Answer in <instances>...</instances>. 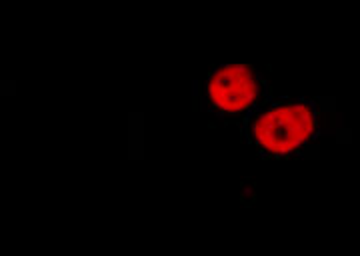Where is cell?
<instances>
[{"label":"cell","mask_w":360,"mask_h":256,"mask_svg":"<svg viewBox=\"0 0 360 256\" xmlns=\"http://www.w3.org/2000/svg\"><path fill=\"white\" fill-rule=\"evenodd\" d=\"M326 128V113L314 98H276L246 120L245 141L262 158L300 156Z\"/></svg>","instance_id":"1"},{"label":"cell","mask_w":360,"mask_h":256,"mask_svg":"<svg viewBox=\"0 0 360 256\" xmlns=\"http://www.w3.org/2000/svg\"><path fill=\"white\" fill-rule=\"evenodd\" d=\"M269 101V80L250 64H224L210 68L198 94V106L205 115L243 128L252 113Z\"/></svg>","instance_id":"2"}]
</instances>
